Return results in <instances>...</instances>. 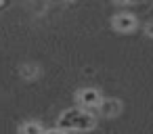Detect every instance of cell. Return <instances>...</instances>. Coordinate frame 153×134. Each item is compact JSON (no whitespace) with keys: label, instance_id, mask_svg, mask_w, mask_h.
<instances>
[{"label":"cell","instance_id":"obj_1","mask_svg":"<svg viewBox=\"0 0 153 134\" xmlns=\"http://www.w3.org/2000/svg\"><path fill=\"white\" fill-rule=\"evenodd\" d=\"M94 113L97 111H88V109H82V107H71V109H65L59 115L57 126L67 130V132H90L97 126V115Z\"/></svg>","mask_w":153,"mask_h":134},{"label":"cell","instance_id":"obj_2","mask_svg":"<svg viewBox=\"0 0 153 134\" xmlns=\"http://www.w3.org/2000/svg\"><path fill=\"white\" fill-rule=\"evenodd\" d=\"M76 98H78V105L82 109H88V111H97L101 101H103V94L97 90V88H82L76 92Z\"/></svg>","mask_w":153,"mask_h":134},{"label":"cell","instance_id":"obj_3","mask_svg":"<svg viewBox=\"0 0 153 134\" xmlns=\"http://www.w3.org/2000/svg\"><path fill=\"white\" fill-rule=\"evenodd\" d=\"M111 25H113L115 32L128 34V32H132V30L136 27V17H134L132 13H117V15L113 17Z\"/></svg>","mask_w":153,"mask_h":134},{"label":"cell","instance_id":"obj_4","mask_svg":"<svg viewBox=\"0 0 153 134\" xmlns=\"http://www.w3.org/2000/svg\"><path fill=\"white\" fill-rule=\"evenodd\" d=\"M97 113L101 117H117L122 113V103L117 98H103L99 109H97Z\"/></svg>","mask_w":153,"mask_h":134},{"label":"cell","instance_id":"obj_5","mask_svg":"<svg viewBox=\"0 0 153 134\" xmlns=\"http://www.w3.org/2000/svg\"><path fill=\"white\" fill-rule=\"evenodd\" d=\"M19 134H44V128L38 121H25L19 128Z\"/></svg>","mask_w":153,"mask_h":134},{"label":"cell","instance_id":"obj_6","mask_svg":"<svg viewBox=\"0 0 153 134\" xmlns=\"http://www.w3.org/2000/svg\"><path fill=\"white\" fill-rule=\"evenodd\" d=\"M21 76H23L25 80H34V78L38 76V67H36L34 63H25V65H21Z\"/></svg>","mask_w":153,"mask_h":134},{"label":"cell","instance_id":"obj_7","mask_svg":"<svg viewBox=\"0 0 153 134\" xmlns=\"http://www.w3.org/2000/svg\"><path fill=\"white\" fill-rule=\"evenodd\" d=\"M44 134H67V130H63V128H53V130H44Z\"/></svg>","mask_w":153,"mask_h":134},{"label":"cell","instance_id":"obj_8","mask_svg":"<svg viewBox=\"0 0 153 134\" xmlns=\"http://www.w3.org/2000/svg\"><path fill=\"white\" fill-rule=\"evenodd\" d=\"M145 34H147L149 38H153V21H149V23L145 25Z\"/></svg>","mask_w":153,"mask_h":134},{"label":"cell","instance_id":"obj_9","mask_svg":"<svg viewBox=\"0 0 153 134\" xmlns=\"http://www.w3.org/2000/svg\"><path fill=\"white\" fill-rule=\"evenodd\" d=\"M117 4H130V2H134V0H115Z\"/></svg>","mask_w":153,"mask_h":134},{"label":"cell","instance_id":"obj_10","mask_svg":"<svg viewBox=\"0 0 153 134\" xmlns=\"http://www.w3.org/2000/svg\"><path fill=\"white\" fill-rule=\"evenodd\" d=\"M65 2H74V0H65Z\"/></svg>","mask_w":153,"mask_h":134}]
</instances>
